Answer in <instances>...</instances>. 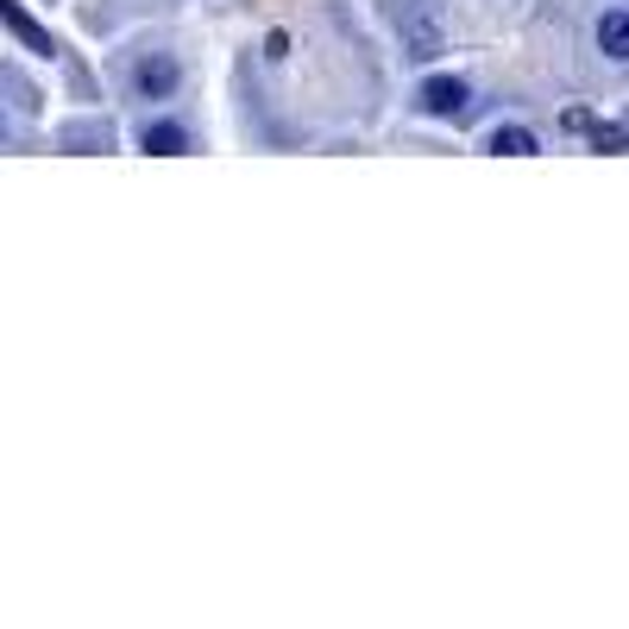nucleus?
I'll return each instance as SVG.
<instances>
[{"mask_svg": "<svg viewBox=\"0 0 629 629\" xmlns=\"http://www.w3.org/2000/svg\"><path fill=\"white\" fill-rule=\"evenodd\" d=\"M139 145H145L151 158H183V151H189V132L171 126V120H151L145 132H139Z\"/></svg>", "mask_w": 629, "mask_h": 629, "instance_id": "obj_5", "label": "nucleus"}, {"mask_svg": "<svg viewBox=\"0 0 629 629\" xmlns=\"http://www.w3.org/2000/svg\"><path fill=\"white\" fill-rule=\"evenodd\" d=\"M63 145H114V126H70V132H63Z\"/></svg>", "mask_w": 629, "mask_h": 629, "instance_id": "obj_9", "label": "nucleus"}, {"mask_svg": "<svg viewBox=\"0 0 629 629\" xmlns=\"http://www.w3.org/2000/svg\"><path fill=\"white\" fill-rule=\"evenodd\" d=\"M132 89H139V95H171L176 89V63L171 57H139V70H132Z\"/></svg>", "mask_w": 629, "mask_h": 629, "instance_id": "obj_4", "label": "nucleus"}, {"mask_svg": "<svg viewBox=\"0 0 629 629\" xmlns=\"http://www.w3.org/2000/svg\"><path fill=\"white\" fill-rule=\"evenodd\" d=\"M422 107H428V114H441V120H453V114H466V107H473V89H466L459 75H428V82H422Z\"/></svg>", "mask_w": 629, "mask_h": 629, "instance_id": "obj_3", "label": "nucleus"}, {"mask_svg": "<svg viewBox=\"0 0 629 629\" xmlns=\"http://www.w3.org/2000/svg\"><path fill=\"white\" fill-rule=\"evenodd\" d=\"M560 126H567V132H592V114H585V107H567V114H560Z\"/></svg>", "mask_w": 629, "mask_h": 629, "instance_id": "obj_10", "label": "nucleus"}, {"mask_svg": "<svg viewBox=\"0 0 629 629\" xmlns=\"http://www.w3.org/2000/svg\"><path fill=\"white\" fill-rule=\"evenodd\" d=\"M491 151H498V158H535V132H528V126H498V132H491Z\"/></svg>", "mask_w": 629, "mask_h": 629, "instance_id": "obj_7", "label": "nucleus"}, {"mask_svg": "<svg viewBox=\"0 0 629 629\" xmlns=\"http://www.w3.org/2000/svg\"><path fill=\"white\" fill-rule=\"evenodd\" d=\"M592 145L598 151H629V126L624 120H592Z\"/></svg>", "mask_w": 629, "mask_h": 629, "instance_id": "obj_8", "label": "nucleus"}, {"mask_svg": "<svg viewBox=\"0 0 629 629\" xmlns=\"http://www.w3.org/2000/svg\"><path fill=\"white\" fill-rule=\"evenodd\" d=\"M397 38H403V57L434 63L447 50V13H441V0H397Z\"/></svg>", "mask_w": 629, "mask_h": 629, "instance_id": "obj_1", "label": "nucleus"}, {"mask_svg": "<svg viewBox=\"0 0 629 629\" xmlns=\"http://www.w3.org/2000/svg\"><path fill=\"white\" fill-rule=\"evenodd\" d=\"M0 25H7V32H13V38H20V45L32 50V57H57V38H50L45 25L25 13L20 0H0Z\"/></svg>", "mask_w": 629, "mask_h": 629, "instance_id": "obj_2", "label": "nucleus"}, {"mask_svg": "<svg viewBox=\"0 0 629 629\" xmlns=\"http://www.w3.org/2000/svg\"><path fill=\"white\" fill-rule=\"evenodd\" d=\"M598 50L617 57V63H629V13H604L598 20Z\"/></svg>", "mask_w": 629, "mask_h": 629, "instance_id": "obj_6", "label": "nucleus"}]
</instances>
